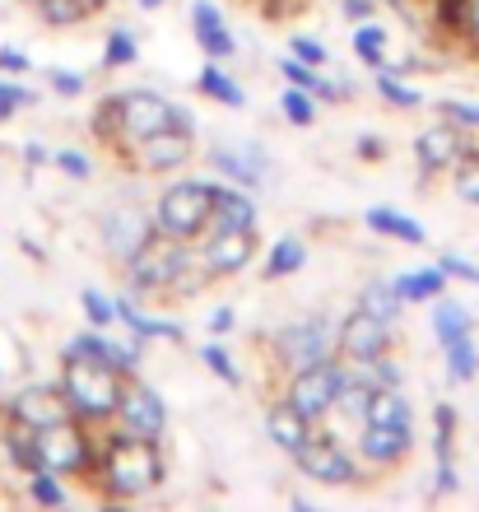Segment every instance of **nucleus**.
Returning a JSON list of instances; mask_svg holds the SVG:
<instances>
[{
    "instance_id": "6e6552de",
    "label": "nucleus",
    "mask_w": 479,
    "mask_h": 512,
    "mask_svg": "<svg viewBox=\"0 0 479 512\" xmlns=\"http://www.w3.org/2000/svg\"><path fill=\"white\" fill-rule=\"evenodd\" d=\"M293 461H298V471H303L307 480H317V485H354V480H359L354 461L345 457V447L331 443V438H307V443L293 452Z\"/></svg>"
},
{
    "instance_id": "052dcab7",
    "label": "nucleus",
    "mask_w": 479,
    "mask_h": 512,
    "mask_svg": "<svg viewBox=\"0 0 479 512\" xmlns=\"http://www.w3.org/2000/svg\"><path fill=\"white\" fill-rule=\"evenodd\" d=\"M89 5H103V0H89Z\"/></svg>"
},
{
    "instance_id": "2eb2a0df",
    "label": "nucleus",
    "mask_w": 479,
    "mask_h": 512,
    "mask_svg": "<svg viewBox=\"0 0 479 512\" xmlns=\"http://www.w3.org/2000/svg\"><path fill=\"white\" fill-rule=\"evenodd\" d=\"M191 154V140H187V126H168V131L149 135L140 140V163L154 168V173H168V168H182Z\"/></svg>"
},
{
    "instance_id": "72a5a7b5",
    "label": "nucleus",
    "mask_w": 479,
    "mask_h": 512,
    "mask_svg": "<svg viewBox=\"0 0 479 512\" xmlns=\"http://www.w3.org/2000/svg\"><path fill=\"white\" fill-rule=\"evenodd\" d=\"M38 10L47 24H80L94 5H89V0H38Z\"/></svg>"
},
{
    "instance_id": "f704fd0d",
    "label": "nucleus",
    "mask_w": 479,
    "mask_h": 512,
    "mask_svg": "<svg viewBox=\"0 0 479 512\" xmlns=\"http://www.w3.org/2000/svg\"><path fill=\"white\" fill-rule=\"evenodd\" d=\"M284 117H289L293 126H312L317 122V108H312V94H307V89H298V84H289V89H284Z\"/></svg>"
},
{
    "instance_id": "bb28decb",
    "label": "nucleus",
    "mask_w": 479,
    "mask_h": 512,
    "mask_svg": "<svg viewBox=\"0 0 479 512\" xmlns=\"http://www.w3.org/2000/svg\"><path fill=\"white\" fill-rule=\"evenodd\" d=\"M400 289H396V280L386 284V280H373L368 289L359 294V308L363 312H373V317H382V322H396V312H400Z\"/></svg>"
},
{
    "instance_id": "4be33fe9",
    "label": "nucleus",
    "mask_w": 479,
    "mask_h": 512,
    "mask_svg": "<svg viewBox=\"0 0 479 512\" xmlns=\"http://www.w3.org/2000/svg\"><path fill=\"white\" fill-rule=\"evenodd\" d=\"M363 424H386V429H410V401L400 387H377L373 401H368V415Z\"/></svg>"
},
{
    "instance_id": "f8f14e48",
    "label": "nucleus",
    "mask_w": 479,
    "mask_h": 512,
    "mask_svg": "<svg viewBox=\"0 0 479 512\" xmlns=\"http://www.w3.org/2000/svg\"><path fill=\"white\" fill-rule=\"evenodd\" d=\"M14 424H28V429H47V424H61L70 419V396L56 387H24L10 401Z\"/></svg>"
},
{
    "instance_id": "13d9d810",
    "label": "nucleus",
    "mask_w": 479,
    "mask_h": 512,
    "mask_svg": "<svg viewBox=\"0 0 479 512\" xmlns=\"http://www.w3.org/2000/svg\"><path fill=\"white\" fill-rule=\"evenodd\" d=\"M135 5H140V10H159L163 0H135Z\"/></svg>"
},
{
    "instance_id": "423d86ee",
    "label": "nucleus",
    "mask_w": 479,
    "mask_h": 512,
    "mask_svg": "<svg viewBox=\"0 0 479 512\" xmlns=\"http://www.w3.org/2000/svg\"><path fill=\"white\" fill-rule=\"evenodd\" d=\"M112 108H117V135L121 140H131V145H140V140H149V135L177 126V108L163 94H149V89L117 94L112 98Z\"/></svg>"
},
{
    "instance_id": "de8ad7c7",
    "label": "nucleus",
    "mask_w": 479,
    "mask_h": 512,
    "mask_svg": "<svg viewBox=\"0 0 479 512\" xmlns=\"http://www.w3.org/2000/svg\"><path fill=\"white\" fill-rule=\"evenodd\" d=\"M438 494H456V471H452V461H438Z\"/></svg>"
},
{
    "instance_id": "dca6fc26",
    "label": "nucleus",
    "mask_w": 479,
    "mask_h": 512,
    "mask_svg": "<svg viewBox=\"0 0 479 512\" xmlns=\"http://www.w3.org/2000/svg\"><path fill=\"white\" fill-rule=\"evenodd\" d=\"M414 154H419V168L424 173H442V168H456L461 159V135L452 126H433L414 140Z\"/></svg>"
},
{
    "instance_id": "7c9ffc66",
    "label": "nucleus",
    "mask_w": 479,
    "mask_h": 512,
    "mask_svg": "<svg viewBox=\"0 0 479 512\" xmlns=\"http://www.w3.org/2000/svg\"><path fill=\"white\" fill-rule=\"evenodd\" d=\"M382 47H386V28H377V24H368V19H363V24L354 28V52H359L373 70H386Z\"/></svg>"
},
{
    "instance_id": "9d476101",
    "label": "nucleus",
    "mask_w": 479,
    "mask_h": 512,
    "mask_svg": "<svg viewBox=\"0 0 479 512\" xmlns=\"http://www.w3.org/2000/svg\"><path fill=\"white\" fill-rule=\"evenodd\" d=\"M386 345H391V322H382L373 312L359 308L354 317L340 322V354H345L349 364H368V359L386 354Z\"/></svg>"
},
{
    "instance_id": "aec40b11",
    "label": "nucleus",
    "mask_w": 479,
    "mask_h": 512,
    "mask_svg": "<svg viewBox=\"0 0 479 512\" xmlns=\"http://www.w3.org/2000/svg\"><path fill=\"white\" fill-rule=\"evenodd\" d=\"M266 433L275 438V447H284V452H298V447L312 438V419H303L289 401H284V405H275V410L266 415Z\"/></svg>"
},
{
    "instance_id": "4d7b16f0",
    "label": "nucleus",
    "mask_w": 479,
    "mask_h": 512,
    "mask_svg": "<svg viewBox=\"0 0 479 512\" xmlns=\"http://www.w3.org/2000/svg\"><path fill=\"white\" fill-rule=\"evenodd\" d=\"M470 33L479 38V0H470Z\"/></svg>"
},
{
    "instance_id": "20e7f679",
    "label": "nucleus",
    "mask_w": 479,
    "mask_h": 512,
    "mask_svg": "<svg viewBox=\"0 0 479 512\" xmlns=\"http://www.w3.org/2000/svg\"><path fill=\"white\" fill-rule=\"evenodd\" d=\"M214 219V187H205V182H177V187H168L159 196V233H168V238H196L205 224Z\"/></svg>"
},
{
    "instance_id": "c756f323",
    "label": "nucleus",
    "mask_w": 479,
    "mask_h": 512,
    "mask_svg": "<svg viewBox=\"0 0 479 512\" xmlns=\"http://www.w3.org/2000/svg\"><path fill=\"white\" fill-rule=\"evenodd\" d=\"M475 368H479V350H475V340H452L447 345V378L452 382H470L475 378Z\"/></svg>"
},
{
    "instance_id": "b1692460",
    "label": "nucleus",
    "mask_w": 479,
    "mask_h": 512,
    "mask_svg": "<svg viewBox=\"0 0 479 512\" xmlns=\"http://www.w3.org/2000/svg\"><path fill=\"white\" fill-rule=\"evenodd\" d=\"M377 382L363 373V368H354V373H345V387H340V396H335V410L349 419H363L368 415V401H373Z\"/></svg>"
},
{
    "instance_id": "4468645a",
    "label": "nucleus",
    "mask_w": 479,
    "mask_h": 512,
    "mask_svg": "<svg viewBox=\"0 0 479 512\" xmlns=\"http://www.w3.org/2000/svg\"><path fill=\"white\" fill-rule=\"evenodd\" d=\"M149 219L145 210H112V215L103 219V243L112 256H121V261H131L140 247L149 243Z\"/></svg>"
},
{
    "instance_id": "a211bd4d",
    "label": "nucleus",
    "mask_w": 479,
    "mask_h": 512,
    "mask_svg": "<svg viewBox=\"0 0 479 512\" xmlns=\"http://www.w3.org/2000/svg\"><path fill=\"white\" fill-rule=\"evenodd\" d=\"M66 354L98 359V364L117 368V373H135V364H140V350H135V345H117V340H107V336H75Z\"/></svg>"
},
{
    "instance_id": "4c0bfd02",
    "label": "nucleus",
    "mask_w": 479,
    "mask_h": 512,
    "mask_svg": "<svg viewBox=\"0 0 479 512\" xmlns=\"http://www.w3.org/2000/svg\"><path fill=\"white\" fill-rule=\"evenodd\" d=\"M200 364L210 368V373H219V378L228 382V387H238V368H233V359H228L224 350H219V345H205V350H200Z\"/></svg>"
},
{
    "instance_id": "a19ab883",
    "label": "nucleus",
    "mask_w": 479,
    "mask_h": 512,
    "mask_svg": "<svg viewBox=\"0 0 479 512\" xmlns=\"http://www.w3.org/2000/svg\"><path fill=\"white\" fill-rule=\"evenodd\" d=\"M377 89H382V98H391L396 108H419V103H424V98L414 94V89H405L400 80H391L386 70H382V80H377Z\"/></svg>"
},
{
    "instance_id": "a18cd8bd",
    "label": "nucleus",
    "mask_w": 479,
    "mask_h": 512,
    "mask_svg": "<svg viewBox=\"0 0 479 512\" xmlns=\"http://www.w3.org/2000/svg\"><path fill=\"white\" fill-rule=\"evenodd\" d=\"M56 163H61V168H66L70 177H89V159H84V154H75V149H61V154H56Z\"/></svg>"
},
{
    "instance_id": "6e6d98bb",
    "label": "nucleus",
    "mask_w": 479,
    "mask_h": 512,
    "mask_svg": "<svg viewBox=\"0 0 479 512\" xmlns=\"http://www.w3.org/2000/svg\"><path fill=\"white\" fill-rule=\"evenodd\" d=\"M24 154H28V163H42V159H47V149H42V145H28Z\"/></svg>"
},
{
    "instance_id": "a878e982",
    "label": "nucleus",
    "mask_w": 479,
    "mask_h": 512,
    "mask_svg": "<svg viewBox=\"0 0 479 512\" xmlns=\"http://www.w3.org/2000/svg\"><path fill=\"white\" fill-rule=\"evenodd\" d=\"M396 289H400V298H405V303H428V298H438L442 289H447V275H442V266L410 270V275H400V280H396Z\"/></svg>"
},
{
    "instance_id": "3c124183",
    "label": "nucleus",
    "mask_w": 479,
    "mask_h": 512,
    "mask_svg": "<svg viewBox=\"0 0 479 512\" xmlns=\"http://www.w3.org/2000/svg\"><path fill=\"white\" fill-rule=\"evenodd\" d=\"M0 70H14V75H19V70H28V56L5 47V52H0Z\"/></svg>"
},
{
    "instance_id": "79ce46f5",
    "label": "nucleus",
    "mask_w": 479,
    "mask_h": 512,
    "mask_svg": "<svg viewBox=\"0 0 479 512\" xmlns=\"http://www.w3.org/2000/svg\"><path fill=\"white\" fill-rule=\"evenodd\" d=\"M84 312H89V322H94V326H112V317H117V303H107L103 294L84 289Z\"/></svg>"
},
{
    "instance_id": "f03ea898",
    "label": "nucleus",
    "mask_w": 479,
    "mask_h": 512,
    "mask_svg": "<svg viewBox=\"0 0 479 512\" xmlns=\"http://www.w3.org/2000/svg\"><path fill=\"white\" fill-rule=\"evenodd\" d=\"M159 475H163V461L154 452V438H135V433L112 438V447H107V489L117 499H135V494L154 489Z\"/></svg>"
},
{
    "instance_id": "5701e85b",
    "label": "nucleus",
    "mask_w": 479,
    "mask_h": 512,
    "mask_svg": "<svg viewBox=\"0 0 479 512\" xmlns=\"http://www.w3.org/2000/svg\"><path fill=\"white\" fill-rule=\"evenodd\" d=\"M214 224L219 229H256V205L233 187H214Z\"/></svg>"
},
{
    "instance_id": "ddd939ff",
    "label": "nucleus",
    "mask_w": 479,
    "mask_h": 512,
    "mask_svg": "<svg viewBox=\"0 0 479 512\" xmlns=\"http://www.w3.org/2000/svg\"><path fill=\"white\" fill-rule=\"evenodd\" d=\"M252 252H256V229H214L200 261H205L210 275H233V270H242L252 261Z\"/></svg>"
},
{
    "instance_id": "37998d69",
    "label": "nucleus",
    "mask_w": 479,
    "mask_h": 512,
    "mask_svg": "<svg viewBox=\"0 0 479 512\" xmlns=\"http://www.w3.org/2000/svg\"><path fill=\"white\" fill-rule=\"evenodd\" d=\"M442 275H456V280H466V284H479V266H470V261H461V256L452 252H442Z\"/></svg>"
},
{
    "instance_id": "39448f33",
    "label": "nucleus",
    "mask_w": 479,
    "mask_h": 512,
    "mask_svg": "<svg viewBox=\"0 0 479 512\" xmlns=\"http://www.w3.org/2000/svg\"><path fill=\"white\" fill-rule=\"evenodd\" d=\"M335 350H340V326H331L326 317L293 322L275 336V354H280V364H289L293 373H298V368H312V364H326Z\"/></svg>"
},
{
    "instance_id": "c9c22d12",
    "label": "nucleus",
    "mask_w": 479,
    "mask_h": 512,
    "mask_svg": "<svg viewBox=\"0 0 479 512\" xmlns=\"http://www.w3.org/2000/svg\"><path fill=\"white\" fill-rule=\"evenodd\" d=\"M452 187H456V196H461L466 205H479V154L475 159H466V163H456Z\"/></svg>"
},
{
    "instance_id": "f3484780",
    "label": "nucleus",
    "mask_w": 479,
    "mask_h": 512,
    "mask_svg": "<svg viewBox=\"0 0 479 512\" xmlns=\"http://www.w3.org/2000/svg\"><path fill=\"white\" fill-rule=\"evenodd\" d=\"M210 163L219 168L224 177H233L238 187H256L261 177H266V159H261V149L247 145V149H228V145H214L210 149Z\"/></svg>"
},
{
    "instance_id": "864d4df0",
    "label": "nucleus",
    "mask_w": 479,
    "mask_h": 512,
    "mask_svg": "<svg viewBox=\"0 0 479 512\" xmlns=\"http://www.w3.org/2000/svg\"><path fill=\"white\" fill-rule=\"evenodd\" d=\"M345 14L349 19H368V14H373V0H345Z\"/></svg>"
},
{
    "instance_id": "7ed1b4c3",
    "label": "nucleus",
    "mask_w": 479,
    "mask_h": 512,
    "mask_svg": "<svg viewBox=\"0 0 479 512\" xmlns=\"http://www.w3.org/2000/svg\"><path fill=\"white\" fill-rule=\"evenodd\" d=\"M126 275H131L135 294L140 289H173L191 275V252L182 247V238H168V233H149V243L126 261Z\"/></svg>"
},
{
    "instance_id": "49530a36",
    "label": "nucleus",
    "mask_w": 479,
    "mask_h": 512,
    "mask_svg": "<svg viewBox=\"0 0 479 512\" xmlns=\"http://www.w3.org/2000/svg\"><path fill=\"white\" fill-rule=\"evenodd\" d=\"M293 56H303L307 66H317V61H326V52H321L312 38H293Z\"/></svg>"
},
{
    "instance_id": "412c9836",
    "label": "nucleus",
    "mask_w": 479,
    "mask_h": 512,
    "mask_svg": "<svg viewBox=\"0 0 479 512\" xmlns=\"http://www.w3.org/2000/svg\"><path fill=\"white\" fill-rule=\"evenodd\" d=\"M191 19H196V38L200 47L210 56H233V33L224 28V14L214 10L210 0H200L196 10H191Z\"/></svg>"
},
{
    "instance_id": "bf43d9fd",
    "label": "nucleus",
    "mask_w": 479,
    "mask_h": 512,
    "mask_svg": "<svg viewBox=\"0 0 479 512\" xmlns=\"http://www.w3.org/2000/svg\"><path fill=\"white\" fill-rule=\"evenodd\" d=\"M10 112H14V108H10V103H0V122H5V117H10Z\"/></svg>"
},
{
    "instance_id": "393cba45",
    "label": "nucleus",
    "mask_w": 479,
    "mask_h": 512,
    "mask_svg": "<svg viewBox=\"0 0 479 512\" xmlns=\"http://www.w3.org/2000/svg\"><path fill=\"white\" fill-rule=\"evenodd\" d=\"M368 229L386 233V238H400V243H414V247L424 243V229H419L410 215L391 210V205H373V210H368Z\"/></svg>"
},
{
    "instance_id": "603ef678",
    "label": "nucleus",
    "mask_w": 479,
    "mask_h": 512,
    "mask_svg": "<svg viewBox=\"0 0 479 512\" xmlns=\"http://www.w3.org/2000/svg\"><path fill=\"white\" fill-rule=\"evenodd\" d=\"M359 154H363V159H382L386 149H382V140H377V135H363V140H359Z\"/></svg>"
},
{
    "instance_id": "c03bdc74",
    "label": "nucleus",
    "mask_w": 479,
    "mask_h": 512,
    "mask_svg": "<svg viewBox=\"0 0 479 512\" xmlns=\"http://www.w3.org/2000/svg\"><path fill=\"white\" fill-rule=\"evenodd\" d=\"M438 112L447 117V122H461V126H475V131H479V108H466V103L447 98V103H438Z\"/></svg>"
},
{
    "instance_id": "58836bf2",
    "label": "nucleus",
    "mask_w": 479,
    "mask_h": 512,
    "mask_svg": "<svg viewBox=\"0 0 479 512\" xmlns=\"http://www.w3.org/2000/svg\"><path fill=\"white\" fill-rule=\"evenodd\" d=\"M438 24L452 33L470 28V0H438Z\"/></svg>"
},
{
    "instance_id": "9b49d317",
    "label": "nucleus",
    "mask_w": 479,
    "mask_h": 512,
    "mask_svg": "<svg viewBox=\"0 0 479 512\" xmlns=\"http://www.w3.org/2000/svg\"><path fill=\"white\" fill-rule=\"evenodd\" d=\"M117 415H121V433H135V438H159L163 424H168V410H163L159 391L140 387V382L121 391Z\"/></svg>"
},
{
    "instance_id": "c85d7f7f",
    "label": "nucleus",
    "mask_w": 479,
    "mask_h": 512,
    "mask_svg": "<svg viewBox=\"0 0 479 512\" xmlns=\"http://www.w3.org/2000/svg\"><path fill=\"white\" fill-rule=\"evenodd\" d=\"M303 261H307V247L298 243V238H280L275 252H270V261H266V275L270 280H284L293 270H303Z\"/></svg>"
},
{
    "instance_id": "ea45409f",
    "label": "nucleus",
    "mask_w": 479,
    "mask_h": 512,
    "mask_svg": "<svg viewBox=\"0 0 479 512\" xmlns=\"http://www.w3.org/2000/svg\"><path fill=\"white\" fill-rule=\"evenodd\" d=\"M33 499H38L42 508H61V503H66V494H61V485L52 480V471H33Z\"/></svg>"
},
{
    "instance_id": "09e8293b",
    "label": "nucleus",
    "mask_w": 479,
    "mask_h": 512,
    "mask_svg": "<svg viewBox=\"0 0 479 512\" xmlns=\"http://www.w3.org/2000/svg\"><path fill=\"white\" fill-rule=\"evenodd\" d=\"M52 84H56V89H61V94H80V89H84V80H80V75H66V70H56V75H52Z\"/></svg>"
},
{
    "instance_id": "1a4fd4ad",
    "label": "nucleus",
    "mask_w": 479,
    "mask_h": 512,
    "mask_svg": "<svg viewBox=\"0 0 479 512\" xmlns=\"http://www.w3.org/2000/svg\"><path fill=\"white\" fill-rule=\"evenodd\" d=\"M33 443H38V461L42 471H80L84 466V433L70 424V419H61V424H47V429H33Z\"/></svg>"
},
{
    "instance_id": "0eeeda50",
    "label": "nucleus",
    "mask_w": 479,
    "mask_h": 512,
    "mask_svg": "<svg viewBox=\"0 0 479 512\" xmlns=\"http://www.w3.org/2000/svg\"><path fill=\"white\" fill-rule=\"evenodd\" d=\"M340 387H345V368L335 364V359H326V364L298 368V373H293V382H289V396H284V401H289L303 419H321V415H326V410L335 405Z\"/></svg>"
},
{
    "instance_id": "6ab92c4d",
    "label": "nucleus",
    "mask_w": 479,
    "mask_h": 512,
    "mask_svg": "<svg viewBox=\"0 0 479 512\" xmlns=\"http://www.w3.org/2000/svg\"><path fill=\"white\" fill-rule=\"evenodd\" d=\"M363 457L377 461V466H391L410 452V429H386V424H363Z\"/></svg>"
},
{
    "instance_id": "f257e3e1",
    "label": "nucleus",
    "mask_w": 479,
    "mask_h": 512,
    "mask_svg": "<svg viewBox=\"0 0 479 512\" xmlns=\"http://www.w3.org/2000/svg\"><path fill=\"white\" fill-rule=\"evenodd\" d=\"M61 391L70 396V410L84 419H107V415H117V405H121L117 368L98 364V359H80V354H66V382H61Z\"/></svg>"
},
{
    "instance_id": "473e14b6",
    "label": "nucleus",
    "mask_w": 479,
    "mask_h": 512,
    "mask_svg": "<svg viewBox=\"0 0 479 512\" xmlns=\"http://www.w3.org/2000/svg\"><path fill=\"white\" fill-rule=\"evenodd\" d=\"M280 75L289 84H298V89H307V94H317V98H335V89L326 80H317V75H312V66H303V61H280Z\"/></svg>"
},
{
    "instance_id": "e433bc0d",
    "label": "nucleus",
    "mask_w": 479,
    "mask_h": 512,
    "mask_svg": "<svg viewBox=\"0 0 479 512\" xmlns=\"http://www.w3.org/2000/svg\"><path fill=\"white\" fill-rule=\"evenodd\" d=\"M135 61V38L126 28H112V38H107V52H103V66H131Z\"/></svg>"
},
{
    "instance_id": "2f4dec72",
    "label": "nucleus",
    "mask_w": 479,
    "mask_h": 512,
    "mask_svg": "<svg viewBox=\"0 0 479 512\" xmlns=\"http://www.w3.org/2000/svg\"><path fill=\"white\" fill-rule=\"evenodd\" d=\"M200 89H205L210 98H219L224 108H242V103H247V98H242V89L228 80L219 66H205V70H200Z\"/></svg>"
},
{
    "instance_id": "cd10ccee",
    "label": "nucleus",
    "mask_w": 479,
    "mask_h": 512,
    "mask_svg": "<svg viewBox=\"0 0 479 512\" xmlns=\"http://www.w3.org/2000/svg\"><path fill=\"white\" fill-rule=\"evenodd\" d=\"M433 331H438L442 350L452 345V340H466L470 336V312L461 303H438V317H433Z\"/></svg>"
},
{
    "instance_id": "5fc2aeb1",
    "label": "nucleus",
    "mask_w": 479,
    "mask_h": 512,
    "mask_svg": "<svg viewBox=\"0 0 479 512\" xmlns=\"http://www.w3.org/2000/svg\"><path fill=\"white\" fill-rule=\"evenodd\" d=\"M261 5H266V14H284L293 0H261Z\"/></svg>"
},
{
    "instance_id": "8fccbe9b",
    "label": "nucleus",
    "mask_w": 479,
    "mask_h": 512,
    "mask_svg": "<svg viewBox=\"0 0 479 512\" xmlns=\"http://www.w3.org/2000/svg\"><path fill=\"white\" fill-rule=\"evenodd\" d=\"M210 331H214V336H224V331H233V308L210 312Z\"/></svg>"
}]
</instances>
